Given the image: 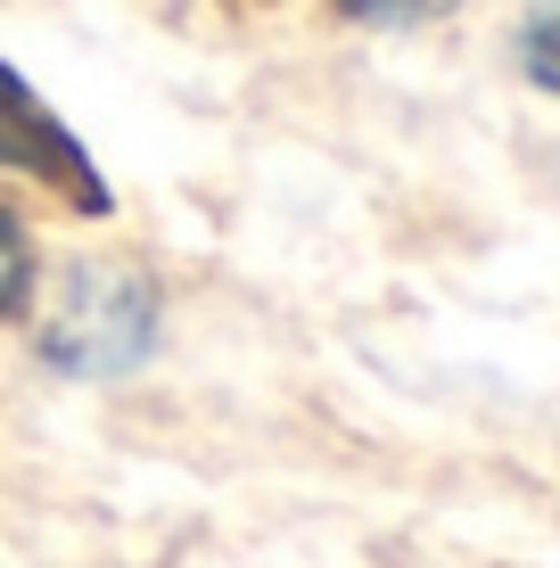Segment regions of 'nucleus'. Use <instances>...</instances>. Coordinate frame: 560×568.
I'll return each instance as SVG.
<instances>
[{
    "label": "nucleus",
    "instance_id": "nucleus-4",
    "mask_svg": "<svg viewBox=\"0 0 560 568\" xmlns=\"http://www.w3.org/2000/svg\"><path fill=\"white\" fill-rule=\"evenodd\" d=\"M26 288H33V256H26V231L0 214V313H17L26 305Z\"/></svg>",
    "mask_w": 560,
    "mask_h": 568
},
{
    "label": "nucleus",
    "instance_id": "nucleus-5",
    "mask_svg": "<svg viewBox=\"0 0 560 568\" xmlns=\"http://www.w3.org/2000/svg\"><path fill=\"white\" fill-rule=\"evenodd\" d=\"M355 17H371V26H420V17L454 9V0H346Z\"/></svg>",
    "mask_w": 560,
    "mask_h": 568
},
{
    "label": "nucleus",
    "instance_id": "nucleus-1",
    "mask_svg": "<svg viewBox=\"0 0 560 568\" xmlns=\"http://www.w3.org/2000/svg\"><path fill=\"white\" fill-rule=\"evenodd\" d=\"M157 346V288L132 264H67L42 305V355L74 379H124Z\"/></svg>",
    "mask_w": 560,
    "mask_h": 568
},
{
    "label": "nucleus",
    "instance_id": "nucleus-3",
    "mask_svg": "<svg viewBox=\"0 0 560 568\" xmlns=\"http://www.w3.org/2000/svg\"><path fill=\"white\" fill-rule=\"evenodd\" d=\"M519 67L544 91H560V0H536L528 26H519Z\"/></svg>",
    "mask_w": 560,
    "mask_h": 568
},
{
    "label": "nucleus",
    "instance_id": "nucleus-2",
    "mask_svg": "<svg viewBox=\"0 0 560 568\" xmlns=\"http://www.w3.org/2000/svg\"><path fill=\"white\" fill-rule=\"evenodd\" d=\"M0 165L26 173V182H42V190H58L74 214H108V182L91 173V156L74 149V132L58 124L9 67H0Z\"/></svg>",
    "mask_w": 560,
    "mask_h": 568
}]
</instances>
